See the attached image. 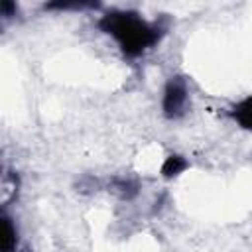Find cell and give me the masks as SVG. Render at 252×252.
<instances>
[{
    "label": "cell",
    "instance_id": "1",
    "mask_svg": "<svg viewBox=\"0 0 252 252\" xmlns=\"http://www.w3.org/2000/svg\"><path fill=\"white\" fill-rule=\"evenodd\" d=\"M98 28L118 43L126 57L144 55L161 37V28L144 20L134 10H110L100 16Z\"/></svg>",
    "mask_w": 252,
    "mask_h": 252
},
{
    "label": "cell",
    "instance_id": "2",
    "mask_svg": "<svg viewBox=\"0 0 252 252\" xmlns=\"http://www.w3.org/2000/svg\"><path fill=\"white\" fill-rule=\"evenodd\" d=\"M189 104V87L183 77H171L163 89L161 96V110L163 116L169 120H175L185 114Z\"/></svg>",
    "mask_w": 252,
    "mask_h": 252
},
{
    "label": "cell",
    "instance_id": "3",
    "mask_svg": "<svg viewBox=\"0 0 252 252\" xmlns=\"http://www.w3.org/2000/svg\"><path fill=\"white\" fill-rule=\"evenodd\" d=\"M230 116L232 120L246 132L252 134V94L238 100L232 108H230Z\"/></svg>",
    "mask_w": 252,
    "mask_h": 252
},
{
    "label": "cell",
    "instance_id": "4",
    "mask_svg": "<svg viewBox=\"0 0 252 252\" xmlns=\"http://www.w3.org/2000/svg\"><path fill=\"white\" fill-rule=\"evenodd\" d=\"M2 252H14L18 246V230L8 215L2 217V236H0Z\"/></svg>",
    "mask_w": 252,
    "mask_h": 252
},
{
    "label": "cell",
    "instance_id": "5",
    "mask_svg": "<svg viewBox=\"0 0 252 252\" xmlns=\"http://www.w3.org/2000/svg\"><path fill=\"white\" fill-rule=\"evenodd\" d=\"M187 159L183 156H177V154H171L165 158L163 165H161V175L163 177H175L179 173H183L187 169Z\"/></svg>",
    "mask_w": 252,
    "mask_h": 252
},
{
    "label": "cell",
    "instance_id": "6",
    "mask_svg": "<svg viewBox=\"0 0 252 252\" xmlns=\"http://www.w3.org/2000/svg\"><path fill=\"white\" fill-rule=\"evenodd\" d=\"M18 187H20V179L16 173H4L2 175V189H0V195H2V203H10L16 195H18Z\"/></svg>",
    "mask_w": 252,
    "mask_h": 252
}]
</instances>
